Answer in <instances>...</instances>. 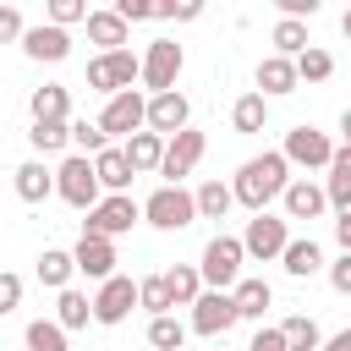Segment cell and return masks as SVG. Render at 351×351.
<instances>
[{
    "mask_svg": "<svg viewBox=\"0 0 351 351\" xmlns=\"http://www.w3.org/2000/svg\"><path fill=\"white\" fill-rule=\"evenodd\" d=\"M285 186H291V165H285V154H258V159H247V165L236 170V181H230L236 203H247L252 214H269V203L285 197Z\"/></svg>",
    "mask_w": 351,
    "mask_h": 351,
    "instance_id": "1",
    "label": "cell"
},
{
    "mask_svg": "<svg viewBox=\"0 0 351 351\" xmlns=\"http://www.w3.org/2000/svg\"><path fill=\"white\" fill-rule=\"evenodd\" d=\"M241 258H247L241 236H214V241L203 247V263H197L203 285H208V291H236V280H241Z\"/></svg>",
    "mask_w": 351,
    "mask_h": 351,
    "instance_id": "2",
    "label": "cell"
},
{
    "mask_svg": "<svg viewBox=\"0 0 351 351\" xmlns=\"http://www.w3.org/2000/svg\"><path fill=\"white\" fill-rule=\"evenodd\" d=\"M143 77V55H132V49H110V55H93L88 60V88L93 93H126L132 82Z\"/></svg>",
    "mask_w": 351,
    "mask_h": 351,
    "instance_id": "3",
    "label": "cell"
},
{
    "mask_svg": "<svg viewBox=\"0 0 351 351\" xmlns=\"http://www.w3.org/2000/svg\"><path fill=\"white\" fill-rule=\"evenodd\" d=\"M55 192L71 203V208H99L104 197V186H99V176H93V159H82V154H66L60 165H55Z\"/></svg>",
    "mask_w": 351,
    "mask_h": 351,
    "instance_id": "4",
    "label": "cell"
},
{
    "mask_svg": "<svg viewBox=\"0 0 351 351\" xmlns=\"http://www.w3.org/2000/svg\"><path fill=\"white\" fill-rule=\"evenodd\" d=\"M143 219H148L154 230H186V225L197 219V197H192L186 186H159V192L143 203Z\"/></svg>",
    "mask_w": 351,
    "mask_h": 351,
    "instance_id": "5",
    "label": "cell"
},
{
    "mask_svg": "<svg viewBox=\"0 0 351 351\" xmlns=\"http://www.w3.org/2000/svg\"><path fill=\"white\" fill-rule=\"evenodd\" d=\"M143 126H148V99H143L137 88L115 93V99L104 104V115H99V132H104V137H137Z\"/></svg>",
    "mask_w": 351,
    "mask_h": 351,
    "instance_id": "6",
    "label": "cell"
},
{
    "mask_svg": "<svg viewBox=\"0 0 351 351\" xmlns=\"http://www.w3.org/2000/svg\"><path fill=\"white\" fill-rule=\"evenodd\" d=\"M137 219H143V208H137L126 192H115V197H104L99 208H88V225H82V236H104V241H115V236H126Z\"/></svg>",
    "mask_w": 351,
    "mask_h": 351,
    "instance_id": "7",
    "label": "cell"
},
{
    "mask_svg": "<svg viewBox=\"0 0 351 351\" xmlns=\"http://www.w3.org/2000/svg\"><path fill=\"white\" fill-rule=\"evenodd\" d=\"M181 66H186L181 44H176V38H154V44H148V55H143V82H148L154 93H176Z\"/></svg>",
    "mask_w": 351,
    "mask_h": 351,
    "instance_id": "8",
    "label": "cell"
},
{
    "mask_svg": "<svg viewBox=\"0 0 351 351\" xmlns=\"http://www.w3.org/2000/svg\"><path fill=\"white\" fill-rule=\"evenodd\" d=\"M132 307H137V280H126V274H115V280H104L93 291V324H104V329L126 324Z\"/></svg>",
    "mask_w": 351,
    "mask_h": 351,
    "instance_id": "9",
    "label": "cell"
},
{
    "mask_svg": "<svg viewBox=\"0 0 351 351\" xmlns=\"http://www.w3.org/2000/svg\"><path fill=\"white\" fill-rule=\"evenodd\" d=\"M203 148H208V137L203 132H176L170 143H165V165H159V176H165V186H181V176H192L197 170V159H203Z\"/></svg>",
    "mask_w": 351,
    "mask_h": 351,
    "instance_id": "10",
    "label": "cell"
},
{
    "mask_svg": "<svg viewBox=\"0 0 351 351\" xmlns=\"http://www.w3.org/2000/svg\"><path fill=\"white\" fill-rule=\"evenodd\" d=\"M241 324V313H236V296L230 291H203L197 296V307H192V329L197 335H225V329H236Z\"/></svg>",
    "mask_w": 351,
    "mask_h": 351,
    "instance_id": "11",
    "label": "cell"
},
{
    "mask_svg": "<svg viewBox=\"0 0 351 351\" xmlns=\"http://www.w3.org/2000/svg\"><path fill=\"white\" fill-rule=\"evenodd\" d=\"M280 154H285V165H307V170H318V165H329V159H335V143H329L318 126H291Z\"/></svg>",
    "mask_w": 351,
    "mask_h": 351,
    "instance_id": "12",
    "label": "cell"
},
{
    "mask_svg": "<svg viewBox=\"0 0 351 351\" xmlns=\"http://www.w3.org/2000/svg\"><path fill=\"white\" fill-rule=\"evenodd\" d=\"M241 247H247V258H280V252L291 247V236H285V219H280V214H252V219H247V236H241Z\"/></svg>",
    "mask_w": 351,
    "mask_h": 351,
    "instance_id": "13",
    "label": "cell"
},
{
    "mask_svg": "<svg viewBox=\"0 0 351 351\" xmlns=\"http://www.w3.org/2000/svg\"><path fill=\"white\" fill-rule=\"evenodd\" d=\"M192 126V104H186V93H154L148 99V132H159L165 143L176 137V132H186Z\"/></svg>",
    "mask_w": 351,
    "mask_h": 351,
    "instance_id": "14",
    "label": "cell"
},
{
    "mask_svg": "<svg viewBox=\"0 0 351 351\" xmlns=\"http://www.w3.org/2000/svg\"><path fill=\"white\" fill-rule=\"evenodd\" d=\"M71 258H77V274H88V280H115V241H104V236H82L77 247H71Z\"/></svg>",
    "mask_w": 351,
    "mask_h": 351,
    "instance_id": "15",
    "label": "cell"
},
{
    "mask_svg": "<svg viewBox=\"0 0 351 351\" xmlns=\"http://www.w3.org/2000/svg\"><path fill=\"white\" fill-rule=\"evenodd\" d=\"M22 49H27V60H66L71 55V33L55 27V22H38V27L22 33Z\"/></svg>",
    "mask_w": 351,
    "mask_h": 351,
    "instance_id": "16",
    "label": "cell"
},
{
    "mask_svg": "<svg viewBox=\"0 0 351 351\" xmlns=\"http://www.w3.org/2000/svg\"><path fill=\"white\" fill-rule=\"evenodd\" d=\"M296 60H285V55H269V60H258V93L263 99H274V93H296Z\"/></svg>",
    "mask_w": 351,
    "mask_h": 351,
    "instance_id": "17",
    "label": "cell"
},
{
    "mask_svg": "<svg viewBox=\"0 0 351 351\" xmlns=\"http://www.w3.org/2000/svg\"><path fill=\"white\" fill-rule=\"evenodd\" d=\"M121 154H126V165H132L137 176H148V170L165 165V137H159V132H137V137L121 143Z\"/></svg>",
    "mask_w": 351,
    "mask_h": 351,
    "instance_id": "18",
    "label": "cell"
},
{
    "mask_svg": "<svg viewBox=\"0 0 351 351\" xmlns=\"http://www.w3.org/2000/svg\"><path fill=\"white\" fill-rule=\"evenodd\" d=\"M329 208V192L313 186V181H291L285 186V219H318Z\"/></svg>",
    "mask_w": 351,
    "mask_h": 351,
    "instance_id": "19",
    "label": "cell"
},
{
    "mask_svg": "<svg viewBox=\"0 0 351 351\" xmlns=\"http://www.w3.org/2000/svg\"><path fill=\"white\" fill-rule=\"evenodd\" d=\"M93 176H99V186L115 197V192H126V186H132V176H137V170L126 165V154H121V148H104V154L93 159Z\"/></svg>",
    "mask_w": 351,
    "mask_h": 351,
    "instance_id": "20",
    "label": "cell"
},
{
    "mask_svg": "<svg viewBox=\"0 0 351 351\" xmlns=\"http://www.w3.org/2000/svg\"><path fill=\"white\" fill-rule=\"evenodd\" d=\"M49 192H55V170H44V159L16 165V197L22 203H44Z\"/></svg>",
    "mask_w": 351,
    "mask_h": 351,
    "instance_id": "21",
    "label": "cell"
},
{
    "mask_svg": "<svg viewBox=\"0 0 351 351\" xmlns=\"http://www.w3.org/2000/svg\"><path fill=\"white\" fill-rule=\"evenodd\" d=\"M230 126H236L241 137L263 132V126H269V99H263V93H241V99L230 104Z\"/></svg>",
    "mask_w": 351,
    "mask_h": 351,
    "instance_id": "22",
    "label": "cell"
},
{
    "mask_svg": "<svg viewBox=\"0 0 351 351\" xmlns=\"http://www.w3.org/2000/svg\"><path fill=\"white\" fill-rule=\"evenodd\" d=\"M165 285H170V302H176V307H197V296H203V274H197V263H176V269H165Z\"/></svg>",
    "mask_w": 351,
    "mask_h": 351,
    "instance_id": "23",
    "label": "cell"
},
{
    "mask_svg": "<svg viewBox=\"0 0 351 351\" xmlns=\"http://www.w3.org/2000/svg\"><path fill=\"white\" fill-rule=\"evenodd\" d=\"M88 38L104 44V55H110V49H126V22L115 16V5H110V11H88Z\"/></svg>",
    "mask_w": 351,
    "mask_h": 351,
    "instance_id": "24",
    "label": "cell"
},
{
    "mask_svg": "<svg viewBox=\"0 0 351 351\" xmlns=\"http://www.w3.org/2000/svg\"><path fill=\"white\" fill-rule=\"evenodd\" d=\"M280 263H285V274L307 280V274H318V269H324V252H318V241H313V236H302V241H291V247L280 252Z\"/></svg>",
    "mask_w": 351,
    "mask_h": 351,
    "instance_id": "25",
    "label": "cell"
},
{
    "mask_svg": "<svg viewBox=\"0 0 351 351\" xmlns=\"http://www.w3.org/2000/svg\"><path fill=\"white\" fill-rule=\"evenodd\" d=\"M71 274H77V258H71V252H60V247H44V252H38V280H44L49 291H66Z\"/></svg>",
    "mask_w": 351,
    "mask_h": 351,
    "instance_id": "26",
    "label": "cell"
},
{
    "mask_svg": "<svg viewBox=\"0 0 351 351\" xmlns=\"http://www.w3.org/2000/svg\"><path fill=\"white\" fill-rule=\"evenodd\" d=\"M27 110H33V121H66L71 99H66V88H60V82H44V88H33Z\"/></svg>",
    "mask_w": 351,
    "mask_h": 351,
    "instance_id": "27",
    "label": "cell"
},
{
    "mask_svg": "<svg viewBox=\"0 0 351 351\" xmlns=\"http://www.w3.org/2000/svg\"><path fill=\"white\" fill-rule=\"evenodd\" d=\"M236 313L241 318H263L269 313V302H274V291H269V280H236Z\"/></svg>",
    "mask_w": 351,
    "mask_h": 351,
    "instance_id": "28",
    "label": "cell"
},
{
    "mask_svg": "<svg viewBox=\"0 0 351 351\" xmlns=\"http://www.w3.org/2000/svg\"><path fill=\"white\" fill-rule=\"evenodd\" d=\"M324 192H329L335 208H351V148H346V143H340L335 159H329V186H324Z\"/></svg>",
    "mask_w": 351,
    "mask_h": 351,
    "instance_id": "29",
    "label": "cell"
},
{
    "mask_svg": "<svg viewBox=\"0 0 351 351\" xmlns=\"http://www.w3.org/2000/svg\"><path fill=\"white\" fill-rule=\"evenodd\" d=\"M27 143H33V154H60L71 143V121H33Z\"/></svg>",
    "mask_w": 351,
    "mask_h": 351,
    "instance_id": "30",
    "label": "cell"
},
{
    "mask_svg": "<svg viewBox=\"0 0 351 351\" xmlns=\"http://www.w3.org/2000/svg\"><path fill=\"white\" fill-rule=\"evenodd\" d=\"M192 197H197V219H225V208L236 203V192H230L225 181H203Z\"/></svg>",
    "mask_w": 351,
    "mask_h": 351,
    "instance_id": "31",
    "label": "cell"
},
{
    "mask_svg": "<svg viewBox=\"0 0 351 351\" xmlns=\"http://www.w3.org/2000/svg\"><path fill=\"white\" fill-rule=\"evenodd\" d=\"M88 318H93V302H88L82 291H71V285H66V291H60V302H55V324H60V329H82Z\"/></svg>",
    "mask_w": 351,
    "mask_h": 351,
    "instance_id": "32",
    "label": "cell"
},
{
    "mask_svg": "<svg viewBox=\"0 0 351 351\" xmlns=\"http://www.w3.org/2000/svg\"><path fill=\"white\" fill-rule=\"evenodd\" d=\"M280 335H285V346H291V351H318V346H324V335H318V324H313L307 313L285 318V324H280Z\"/></svg>",
    "mask_w": 351,
    "mask_h": 351,
    "instance_id": "33",
    "label": "cell"
},
{
    "mask_svg": "<svg viewBox=\"0 0 351 351\" xmlns=\"http://www.w3.org/2000/svg\"><path fill=\"white\" fill-rule=\"evenodd\" d=\"M148 346H154V351H181V346H186V324L170 318V313H165V318H148Z\"/></svg>",
    "mask_w": 351,
    "mask_h": 351,
    "instance_id": "34",
    "label": "cell"
},
{
    "mask_svg": "<svg viewBox=\"0 0 351 351\" xmlns=\"http://www.w3.org/2000/svg\"><path fill=\"white\" fill-rule=\"evenodd\" d=\"M302 49H307V22H291V16H280V22H274V55L296 60Z\"/></svg>",
    "mask_w": 351,
    "mask_h": 351,
    "instance_id": "35",
    "label": "cell"
},
{
    "mask_svg": "<svg viewBox=\"0 0 351 351\" xmlns=\"http://www.w3.org/2000/svg\"><path fill=\"white\" fill-rule=\"evenodd\" d=\"M137 307H148L154 318H165L176 302H170V285H165V274H148V280H137Z\"/></svg>",
    "mask_w": 351,
    "mask_h": 351,
    "instance_id": "36",
    "label": "cell"
},
{
    "mask_svg": "<svg viewBox=\"0 0 351 351\" xmlns=\"http://www.w3.org/2000/svg\"><path fill=\"white\" fill-rule=\"evenodd\" d=\"M27 351H71V346H66V329L55 318H33L27 324Z\"/></svg>",
    "mask_w": 351,
    "mask_h": 351,
    "instance_id": "37",
    "label": "cell"
},
{
    "mask_svg": "<svg viewBox=\"0 0 351 351\" xmlns=\"http://www.w3.org/2000/svg\"><path fill=\"white\" fill-rule=\"evenodd\" d=\"M329 71H335V55H329V49H318V44H307V49L296 55V77H302V82H324Z\"/></svg>",
    "mask_w": 351,
    "mask_h": 351,
    "instance_id": "38",
    "label": "cell"
},
{
    "mask_svg": "<svg viewBox=\"0 0 351 351\" xmlns=\"http://www.w3.org/2000/svg\"><path fill=\"white\" fill-rule=\"evenodd\" d=\"M115 16L132 27V22H154L159 16V0H115Z\"/></svg>",
    "mask_w": 351,
    "mask_h": 351,
    "instance_id": "39",
    "label": "cell"
},
{
    "mask_svg": "<svg viewBox=\"0 0 351 351\" xmlns=\"http://www.w3.org/2000/svg\"><path fill=\"white\" fill-rule=\"evenodd\" d=\"M49 22H55V27L88 22V5H82V0H49Z\"/></svg>",
    "mask_w": 351,
    "mask_h": 351,
    "instance_id": "40",
    "label": "cell"
},
{
    "mask_svg": "<svg viewBox=\"0 0 351 351\" xmlns=\"http://www.w3.org/2000/svg\"><path fill=\"white\" fill-rule=\"evenodd\" d=\"M27 33V22H22V11L16 5H0V44H16Z\"/></svg>",
    "mask_w": 351,
    "mask_h": 351,
    "instance_id": "41",
    "label": "cell"
},
{
    "mask_svg": "<svg viewBox=\"0 0 351 351\" xmlns=\"http://www.w3.org/2000/svg\"><path fill=\"white\" fill-rule=\"evenodd\" d=\"M16 302H22V280L0 269V318H5V313H16Z\"/></svg>",
    "mask_w": 351,
    "mask_h": 351,
    "instance_id": "42",
    "label": "cell"
},
{
    "mask_svg": "<svg viewBox=\"0 0 351 351\" xmlns=\"http://www.w3.org/2000/svg\"><path fill=\"white\" fill-rule=\"evenodd\" d=\"M329 285H335L340 296H351V252H340V258L329 263Z\"/></svg>",
    "mask_w": 351,
    "mask_h": 351,
    "instance_id": "43",
    "label": "cell"
},
{
    "mask_svg": "<svg viewBox=\"0 0 351 351\" xmlns=\"http://www.w3.org/2000/svg\"><path fill=\"white\" fill-rule=\"evenodd\" d=\"M159 16H176V22H197V16H203V5H197V0H181V5H176V0H165V5H159Z\"/></svg>",
    "mask_w": 351,
    "mask_h": 351,
    "instance_id": "44",
    "label": "cell"
},
{
    "mask_svg": "<svg viewBox=\"0 0 351 351\" xmlns=\"http://www.w3.org/2000/svg\"><path fill=\"white\" fill-rule=\"evenodd\" d=\"M247 351H291V346H285V335H280V329H258Z\"/></svg>",
    "mask_w": 351,
    "mask_h": 351,
    "instance_id": "45",
    "label": "cell"
},
{
    "mask_svg": "<svg viewBox=\"0 0 351 351\" xmlns=\"http://www.w3.org/2000/svg\"><path fill=\"white\" fill-rule=\"evenodd\" d=\"M335 241H340V252H351V208H340V219H335Z\"/></svg>",
    "mask_w": 351,
    "mask_h": 351,
    "instance_id": "46",
    "label": "cell"
},
{
    "mask_svg": "<svg viewBox=\"0 0 351 351\" xmlns=\"http://www.w3.org/2000/svg\"><path fill=\"white\" fill-rule=\"evenodd\" d=\"M324 351H351V329H340V335H329V340H324Z\"/></svg>",
    "mask_w": 351,
    "mask_h": 351,
    "instance_id": "47",
    "label": "cell"
},
{
    "mask_svg": "<svg viewBox=\"0 0 351 351\" xmlns=\"http://www.w3.org/2000/svg\"><path fill=\"white\" fill-rule=\"evenodd\" d=\"M340 132H346V148H351V110L340 115Z\"/></svg>",
    "mask_w": 351,
    "mask_h": 351,
    "instance_id": "48",
    "label": "cell"
},
{
    "mask_svg": "<svg viewBox=\"0 0 351 351\" xmlns=\"http://www.w3.org/2000/svg\"><path fill=\"white\" fill-rule=\"evenodd\" d=\"M340 27H346V38H351V11H346V16H340Z\"/></svg>",
    "mask_w": 351,
    "mask_h": 351,
    "instance_id": "49",
    "label": "cell"
}]
</instances>
